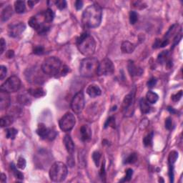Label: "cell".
<instances>
[{"mask_svg":"<svg viewBox=\"0 0 183 183\" xmlns=\"http://www.w3.org/2000/svg\"><path fill=\"white\" fill-rule=\"evenodd\" d=\"M33 52L34 54H37V55H41V54H44L45 49L42 46H36V47L34 48Z\"/></svg>","mask_w":183,"mask_h":183,"instance_id":"41","label":"cell"},{"mask_svg":"<svg viewBox=\"0 0 183 183\" xmlns=\"http://www.w3.org/2000/svg\"><path fill=\"white\" fill-rule=\"evenodd\" d=\"M132 175H133V170L132 169H127L126 170V175L124 177V178L122 180H120V182H129L132 177Z\"/></svg>","mask_w":183,"mask_h":183,"instance_id":"37","label":"cell"},{"mask_svg":"<svg viewBox=\"0 0 183 183\" xmlns=\"http://www.w3.org/2000/svg\"><path fill=\"white\" fill-rule=\"evenodd\" d=\"M135 49V46L132 43L128 42V41H125L122 42V46H121V50L123 53L130 54L134 52Z\"/></svg>","mask_w":183,"mask_h":183,"instance_id":"18","label":"cell"},{"mask_svg":"<svg viewBox=\"0 0 183 183\" xmlns=\"http://www.w3.org/2000/svg\"><path fill=\"white\" fill-rule=\"evenodd\" d=\"M139 107H140L141 113L143 114H147L151 111V107L146 99L142 98L139 101Z\"/></svg>","mask_w":183,"mask_h":183,"instance_id":"21","label":"cell"},{"mask_svg":"<svg viewBox=\"0 0 183 183\" xmlns=\"http://www.w3.org/2000/svg\"><path fill=\"white\" fill-rule=\"evenodd\" d=\"M81 139L83 142H87L92 137V130L88 125H82L80 128Z\"/></svg>","mask_w":183,"mask_h":183,"instance_id":"13","label":"cell"},{"mask_svg":"<svg viewBox=\"0 0 183 183\" xmlns=\"http://www.w3.org/2000/svg\"><path fill=\"white\" fill-rule=\"evenodd\" d=\"M101 153L98 151H95V152H93L92 154V159L93 161L95 162V165L97 167L100 166V159H101Z\"/></svg>","mask_w":183,"mask_h":183,"instance_id":"33","label":"cell"},{"mask_svg":"<svg viewBox=\"0 0 183 183\" xmlns=\"http://www.w3.org/2000/svg\"><path fill=\"white\" fill-rule=\"evenodd\" d=\"M10 102L11 100L9 93L1 90L0 92V108L2 110L7 109L10 107Z\"/></svg>","mask_w":183,"mask_h":183,"instance_id":"11","label":"cell"},{"mask_svg":"<svg viewBox=\"0 0 183 183\" xmlns=\"http://www.w3.org/2000/svg\"><path fill=\"white\" fill-rule=\"evenodd\" d=\"M99 62L95 57H87L82 59L79 66V73L84 77H91L97 74Z\"/></svg>","mask_w":183,"mask_h":183,"instance_id":"3","label":"cell"},{"mask_svg":"<svg viewBox=\"0 0 183 183\" xmlns=\"http://www.w3.org/2000/svg\"><path fill=\"white\" fill-rule=\"evenodd\" d=\"M108 127L115 128V119H114V117H109L106 122H105L104 128H107Z\"/></svg>","mask_w":183,"mask_h":183,"instance_id":"36","label":"cell"},{"mask_svg":"<svg viewBox=\"0 0 183 183\" xmlns=\"http://www.w3.org/2000/svg\"><path fill=\"white\" fill-rule=\"evenodd\" d=\"M15 10L17 14H22L26 11V5L24 1H17L15 2Z\"/></svg>","mask_w":183,"mask_h":183,"instance_id":"26","label":"cell"},{"mask_svg":"<svg viewBox=\"0 0 183 183\" xmlns=\"http://www.w3.org/2000/svg\"><path fill=\"white\" fill-rule=\"evenodd\" d=\"M1 45V54H2L6 49V42L3 38L1 39V45Z\"/></svg>","mask_w":183,"mask_h":183,"instance_id":"47","label":"cell"},{"mask_svg":"<svg viewBox=\"0 0 183 183\" xmlns=\"http://www.w3.org/2000/svg\"><path fill=\"white\" fill-rule=\"evenodd\" d=\"M43 15H44V19L46 24L51 23L54 20V17H55V14L51 9H47L46 11H43Z\"/></svg>","mask_w":183,"mask_h":183,"instance_id":"22","label":"cell"},{"mask_svg":"<svg viewBox=\"0 0 183 183\" xmlns=\"http://www.w3.org/2000/svg\"><path fill=\"white\" fill-rule=\"evenodd\" d=\"M114 72V66L113 62L108 58H105L99 63L97 74L99 76H107L113 74Z\"/></svg>","mask_w":183,"mask_h":183,"instance_id":"8","label":"cell"},{"mask_svg":"<svg viewBox=\"0 0 183 183\" xmlns=\"http://www.w3.org/2000/svg\"><path fill=\"white\" fill-rule=\"evenodd\" d=\"M74 5H75L74 6L75 8L77 9V10H81V9L82 8V6H83V2L80 1V0H78V1L75 2Z\"/></svg>","mask_w":183,"mask_h":183,"instance_id":"46","label":"cell"},{"mask_svg":"<svg viewBox=\"0 0 183 183\" xmlns=\"http://www.w3.org/2000/svg\"><path fill=\"white\" fill-rule=\"evenodd\" d=\"M87 93L90 97L95 98L98 96L101 95L102 91L100 90V88L96 84H90L88 86V87L87 88Z\"/></svg>","mask_w":183,"mask_h":183,"instance_id":"15","label":"cell"},{"mask_svg":"<svg viewBox=\"0 0 183 183\" xmlns=\"http://www.w3.org/2000/svg\"><path fill=\"white\" fill-rule=\"evenodd\" d=\"M100 177L103 180V178H105V169H104V163H102V168H101V170H100Z\"/></svg>","mask_w":183,"mask_h":183,"instance_id":"48","label":"cell"},{"mask_svg":"<svg viewBox=\"0 0 183 183\" xmlns=\"http://www.w3.org/2000/svg\"><path fill=\"white\" fill-rule=\"evenodd\" d=\"M152 139H153V132H150L143 139V144L145 147H150L152 145Z\"/></svg>","mask_w":183,"mask_h":183,"instance_id":"31","label":"cell"},{"mask_svg":"<svg viewBox=\"0 0 183 183\" xmlns=\"http://www.w3.org/2000/svg\"><path fill=\"white\" fill-rule=\"evenodd\" d=\"M64 144L66 149H67V152L70 155H72L73 152H74V144L73 143L72 138L69 134H66L64 137Z\"/></svg>","mask_w":183,"mask_h":183,"instance_id":"16","label":"cell"},{"mask_svg":"<svg viewBox=\"0 0 183 183\" xmlns=\"http://www.w3.org/2000/svg\"><path fill=\"white\" fill-rule=\"evenodd\" d=\"M164 125H165V128L167 130H171L172 129V119L170 117L167 118Z\"/></svg>","mask_w":183,"mask_h":183,"instance_id":"44","label":"cell"},{"mask_svg":"<svg viewBox=\"0 0 183 183\" xmlns=\"http://www.w3.org/2000/svg\"><path fill=\"white\" fill-rule=\"evenodd\" d=\"M35 3H36L35 2H32V1H29L28 2V4H29V6H30L31 8L33 7V6L34 5V4H35Z\"/></svg>","mask_w":183,"mask_h":183,"instance_id":"53","label":"cell"},{"mask_svg":"<svg viewBox=\"0 0 183 183\" xmlns=\"http://www.w3.org/2000/svg\"><path fill=\"white\" fill-rule=\"evenodd\" d=\"M11 169L13 172L14 175H15V177L17 178V179L21 180L24 179V175H23V174L21 172H19V170H17V168H16V166L15 165V164L14 163L11 164Z\"/></svg>","mask_w":183,"mask_h":183,"instance_id":"30","label":"cell"},{"mask_svg":"<svg viewBox=\"0 0 183 183\" xmlns=\"http://www.w3.org/2000/svg\"><path fill=\"white\" fill-rule=\"evenodd\" d=\"M170 59H169V52L168 50L165 51H162L161 53L159 54L158 57H157V62L161 65L163 64H167V62L170 60Z\"/></svg>","mask_w":183,"mask_h":183,"instance_id":"25","label":"cell"},{"mask_svg":"<svg viewBox=\"0 0 183 183\" xmlns=\"http://www.w3.org/2000/svg\"><path fill=\"white\" fill-rule=\"evenodd\" d=\"M182 97V90H180L179 92H177V93L174 94V95H172L171 99L173 102H177L178 101H180Z\"/></svg>","mask_w":183,"mask_h":183,"instance_id":"40","label":"cell"},{"mask_svg":"<svg viewBox=\"0 0 183 183\" xmlns=\"http://www.w3.org/2000/svg\"><path fill=\"white\" fill-rule=\"evenodd\" d=\"M14 122V117L11 115H6L2 117L0 120L2 127H6L10 126Z\"/></svg>","mask_w":183,"mask_h":183,"instance_id":"24","label":"cell"},{"mask_svg":"<svg viewBox=\"0 0 183 183\" xmlns=\"http://www.w3.org/2000/svg\"><path fill=\"white\" fill-rule=\"evenodd\" d=\"M137 160V155L136 153H132L125 160V164H133Z\"/></svg>","mask_w":183,"mask_h":183,"instance_id":"32","label":"cell"},{"mask_svg":"<svg viewBox=\"0 0 183 183\" xmlns=\"http://www.w3.org/2000/svg\"><path fill=\"white\" fill-rule=\"evenodd\" d=\"M129 17L130 22L131 24H134L137 22V20H138V15H137V13L134 11H130Z\"/></svg>","mask_w":183,"mask_h":183,"instance_id":"34","label":"cell"},{"mask_svg":"<svg viewBox=\"0 0 183 183\" xmlns=\"http://www.w3.org/2000/svg\"><path fill=\"white\" fill-rule=\"evenodd\" d=\"M77 46L80 53L84 56L90 57L95 53L96 42L90 34L84 32L80 34L77 40Z\"/></svg>","mask_w":183,"mask_h":183,"instance_id":"2","label":"cell"},{"mask_svg":"<svg viewBox=\"0 0 183 183\" xmlns=\"http://www.w3.org/2000/svg\"><path fill=\"white\" fill-rule=\"evenodd\" d=\"M28 93L31 96L36 98H40L45 97L46 95V92L43 90L42 87H36V88H31L28 90Z\"/></svg>","mask_w":183,"mask_h":183,"instance_id":"17","label":"cell"},{"mask_svg":"<svg viewBox=\"0 0 183 183\" xmlns=\"http://www.w3.org/2000/svg\"><path fill=\"white\" fill-rule=\"evenodd\" d=\"M76 124V119L72 113H67L59 122V126L63 132H70Z\"/></svg>","mask_w":183,"mask_h":183,"instance_id":"7","label":"cell"},{"mask_svg":"<svg viewBox=\"0 0 183 183\" xmlns=\"http://www.w3.org/2000/svg\"><path fill=\"white\" fill-rule=\"evenodd\" d=\"M13 15V10L10 5L6 6L2 11L1 14V20L2 22H6L10 19L11 16Z\"/></svg>","mask_w":183,"mask_h":183,"instance_id":"19","label":"cell"},{"mask_svg":"<svg viewBox=\"0 0 183 183\" xmlns=\"http://www.w3.org/2000/svg\"><path fill=\"white\" fill-rule=\"evenodd\" d=\"M26 29V26L23 22H14L9 25L8 34L11 37H17Z\"/></svg>","mask_w":183,"mask_h":183,"instance_id":"10","label":"cell"},{"mask_svg":"<svg viewBox=\"0 0 183 183\" xmlns=\"http://www.w3.org/2000/svg\"><path fill=\"white\" fill-rule=\"evenodd\" d=\"M14 54H15V53H14L13 50H10V51H8L7 53H6V57H7L8 58H12L14 57Z\"/></svg>","mask_w":183,"mask_h":183,"instance_id":"50","label":"cell"},{"mask_svg":"<svg viewBox=\"0 0 183 183\" xmlns=\"http://www.w3.org/2000/svg\"><path fill=\"white\" fill-rule=\"evenodd\" d=\"M6 72H7L6 67L3 65H1V67H0V79L3 80L4 79V77L6 75Z\"/></svg>","mask_w":183,"mask_h":183,"instance_id":"42","label":"cell"},{"mask_svg":"<svg viewBox=\"0 0 183 183\" xmlns=\"http://www.w3.org/2000/svg\"><path fill=\"white\" fill-rule=\"evenodd\" d=\"M54 4L57 6V7L59 9V10H62L64 9L67 7V2L65 0H59V1L54 2Z\"/></svg>","mask_w":183,"mask_h":183,"instance_id":"39","label":"cell"},{"mask_svg":"<svg viewBox=\"0 0 183 183\" xmlns=\"http://www.w3.org/2000/svg\"><path fill=\"white\" fill-rule=\"evenodd\" d=\"M177 158H178V152H176V151H172L168 157L169 167H173L174 168V164H175L176 161H177Z\"/></svg>","mask_w":183,"mask_h":183,"instance_id":"27","label":"cell"},{"mask_svg":"<svg viewBox=\"0 0 183 183\" xmlns=\"http://www.w3.org/2000/svg\"><path fill=\"white\" fill-rule=\"evenodd\" d=\"M156 84H157V79L155 78V77H152V78H150L148 80L147 85L149 88H153L155 85H156Z\"/></svg>","mask_w":183,"mask_h":183,"instance_id":"43","label":"cell"},{"mask_svg":"<svg viewBox=\"0 0 183 183\" xmlns=\"http://www.w3.org/2000/svg\"><path fill=\"white\" fill-rule=\"evenodd\" d=\"M49 174L52 181L55 182H63L67 176V167L63 162H56L52 165Z\"/></svg>","mask_w":183,"mask_h":183,"instance_id":"5","label":"cell"},{"mask_svg":"<svg viewBox=\"0 0 183 183\" xmlns=\"http://www.w3.org/2000/svg\"><path fill=\"white\" fill-rule=\"evenodd\" d=\"M168 110L169 112H170V113H172V114H175V113H176V111L175 110V109H174V108H172V107H168Z\"/></svg>","mask_w":183,"mask_h":183,"instance_id":"52","label":"cell"},{"mask_svg":"<svg viewBox=\"0 0 183 183\" xmlns=\"http://www.w3.org/2000/svg\"><path fill=\"white\" fill-rule=\"evenodd\" d=\"M69 71H70V68H69L67 66L63 65L62 67V69H61V71H60V73H59V74H60L61 76H65V75L67 74V73L69 72Z\"/></svg>","mask_w":183,"mask_h":183,"instance_id":"45","label":"cell"},{"mask_svg":"<svg viewBox=\"0 0 183 183\" xmlns=\"http://www.w3.org/2000/svg\"><path fill=\"white\" fill-rule=\"evenodd\" d=\"M85 102H84V96L82 91L77 92L74 96L71 102V107L73 112L76 114H80L83 110Z\"/></svg>","mask_w":183,"mask_h":183,"instance_id":"9","label":"cell"},{"mask_svg":"<svg viewBox=\"0 0 183 183\" xmlns=\"http://www.w3.org/2000/svg\"><path fill=\"white\" fill-rule=\"evenodd\" d=\"M21 87V80L17 76H11L6 80L1 86V90L8 93L16 92Z\"/></svg>","mask_w":183,"mask_h":183,"instance_id":"6","label":"cell"},{"mask_svg":"<svg viewBox=\"0 0 183 183\" xmlns=\"http://www.w3.org/2000/svg\"><path fill=\"white\" fill-rule=\"evenodd\" d=\"M102 9L97 4H92L87 6L82 14V22L87 28H96L102 22Z\"/></svg>","mask_w":183,"mask_h":183,"instance_id":"1","label":"cell"},{"mask_svg":"<svg viewBox=\"0 0 183 183\" xmlns=\"http://www.w3.org/2000/svg\"><path fill=\"white\" fill-rule=\"evenodd\" d=\"M62 67V62L58 58L55 57H50L43 62L42 70L45 74L57 77L60 73Z\"/></svg>","mask_w":183,"mask_h":183,"instance_id":"4","label":"cell"},{"mask_svg":"<svg viewBox=\"0 0 183 183\" xmlns=\"http://www.w3.org/2000/svg\"><path fill=\"white\" fill-rule=\"evenodd\" d=\"M6 181V176L4 173H2L1 175V182L4 183Z\"/></svg>","mask_w":183,"mask_h":183,"instance_id":"51","label":"cell"},{"mask_svg":"<svg viewBox=\"0 0 183 183\" xmlns=\"http://www.w3.org/2000/svg\"><path fill=\"white\" fill-rule=\"evenodd\" d=\"M18 133V131L15 128H8L6 130V138L11 139H15L16 136Z\"/></svg>","mask_w":183,"mask_h":183,"instance_id":"29","label":"cell"},{"mask_svg":"<svg viewBox=\"0 0 183 183\" xmlns=\"http://www.w3.org/2000/svg\"><path fill=\"white\" fill-rule=\"evenodd\" d=\"M133 95L132 93L128 94L127 95L125 96L124 100L122 102V109L124 111L127 110L130 107L132 106V102H133Z\"/></svg>","mask_w":183,"mask_h":183,"instance_id":"20","label":"cell"},{"mask_svg":"<svg viewBox=\"0 0 183 183\" xmlns=\"http://www.w3.org/2000/svg\"><path fill=\"white\" fill-rule=\"evenodd\" d=\"M68 164L70 167H73V165L74 164V159H73V157H69L68 159Z\"/></svg>","mask_w":183,"mask_h":183,"instance_id":"49","label":"cell"},{"mask_svg":"<svg viewBox=\"0 0 183 183\" xmlns=\"http://www.w3.org/2000/svg\"><path fill=\"white\" fill-rule=\"evenodd\" d=\"M49 26H47V25L44 24L36 30V32H37V33L39 34H41V35H45V34H47L48 32L49 31Z\"/></svg>","mask_w":183,"mask_h":183,"instance_id":"35","label":"cell"},{"mask_svg":"<svg viewBox=\"0 0 183 183\" xmlns=\"http://www.w3.org/2000/svg\"><path fill=\"white\" fill-rule=\"evenodd\" d=\"M26 165H27L26 160H25L23 157H19V159L17 160V168L21 169V170H24V169L26 168Z\"/></svg>","mask_w":183,"mask_h":183,"instance_id":"38","label":"cell"},{"mask_svg":"<svg viewBox=\"0 0 183 183\" xmlns=\"http://www.w3.org/2000/svg\"><path fill=\"white\" fill-rule=\"evenodd\" d=\"M36 134L40 136L41 138L43 139H47L48 135H49V128L46 127V125L43 123H40L38 125V127L36 128Z\"/></svg>","mask_w":183,"mask_h":183,"instance_id":"14","label":"cell"},{"mask_svg":"<svg viewBox=\"0 0 183 183\" xmlns=\"http://www.w3.org/2000/svg\"><path fill=\"white\" fill-rule=\"evenodd\" d=\"M127 70H128V72L130 73V74L131 75L132 77L139 76V75H141L143 72V69L137 67V66L134 65L133 61L128 62Z\"/></svg>","mask_w":183,"mask_h":183,"instance_id":"12","label":"cell"},{"mask_svg":"<svg viewBox=\"0 0 183 183\" xmlns=\"http://www.w3.org/2000/svg\"><path fill=\"white\" fill-rule=\"evenodd\" d=\"M169 44V40L163 39V40H160V39H157L155 41L154 44H153V48L154 49H158V48H162L165 47Z\"/></svg>","mask_w":183,"mask_h":183,"instance_id":"28","label":"cell"},{"mask_svg":"<svg viewBox=\"0 0 183 183\" xmlns=\"http://www.w3.org/2000/svg\"><path fill=\"white\" fill-rule=\"evenodd\" d=\"M159 99V96L157 93L152 91H148L146 95V100L150 104H155Z\"/></svg>","mask_w":183,"mask_h":183,"instance_id":"23","label":"cell"}]
</instances>
